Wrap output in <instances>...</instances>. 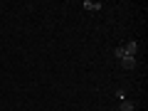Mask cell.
Listing matches in <instances>:
<instances>
[{"label": "cell", "mask_w": 148, "mask_h": 111, "mask_svg": "<svg viewBox=\"0 0 148 111\" xmlns=\"http://www.w3.org/2000/svg\"><path fill=\"white\" fill-rule=\"evenodd\" d=\"M116 99H119V101L126 99V89H119V91H116Z\"/></svg>", "instance_id": "5b68a950"}, {"label": "cell", "mask_w": 148, "mask_h": 111, "mask_svg": "<svg viewBox=\"0 0 148 111\" xmlns=\"http://www.w3.org/2000/svg\"><path fill=\"white\" fill-rule=\"evenodd\" d=\"M119 109H121V111H133V109H136V104H133V101H128V99H123Z\"/></svg>", "instance_id": "277c9868"}, {"label": "cell", "mask_w": 148, "mask_h": 111, "mask_svg": "<svg viewBox=\"0 0 148 111\" xmlns=\"http://www.w3.org/2000/svg\"><path fill=\"white\" fill-rule=\"evenodd\" d=\"M84 8L86 10H101V3H96V0H84Z\"/></svg>", "instance_id": "3957f363"}, {"label": "cell", "mask_w": 148, "mask_h": 111, "mask_svg": "<svg viewBox=\"0 0 148 111\" xmlns=\"http://www.w3.org/2000/svg\"><path fill=\"white\" fill-rule=\"evenodd\" d=\"M121 67L123 69H133V67H136V57H123L121 59Z\"/></svg>", "instance_id": "7a4b0ae2"}, {"label": "cell", "mask_w": 148, "mask_h": 111, "mask_svg": "<svg viewBox=\"0 0 148 111\" xmlns=\"http://www.w3.org/2000/svg\"><path fill=\"white\" fill-rule=\"evenodd\" d=\"M138 54V45L136 42H126V45H121V47H116V57L119 59H123V57H136Z\"/></svg>", "instance_id": "6da1fadb"}]
</instances>
